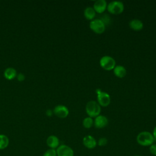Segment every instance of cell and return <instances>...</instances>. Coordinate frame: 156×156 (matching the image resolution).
I'll use <instances>...</instances> for the list:
<instances>
[{"mask_svg": "<svg viewBox=\"0 0 156 156\" xmlns=\"http://www.w3.org/2000/svg\"><path fill=\"white\" fill-rule=\"evenodd\" d=\"M4 77L8 80H12L16 76V71L13 68H7L4 73Z\"/></svg>", "mask_w": 156, "mask_h": 156, "instance_id": "cell-16", "label": "cell"}, {"mask_svg": "<svg viewBox=\"0 0 156 156\" xmlns=\"http://www.w3.org/2000/svg\"><path fill=\"white\" fill-rule=\"evenodd\" d=\"M52 113H53L52 111L51 110H50V109L47 110L46 112V115H47L48 116H51L52 115Z\"/></svg>", "mask_w": 156, "mask_h": 156, "instance_id": "cell-23", "label": "cell"}, {"mask_svg": "<svg viewBox=\"0 0 156 156\" xmlns=\"http://www.w3.org/2000/svg\"><path fill=\"white\" fill-rule=\"evenodd\" d=\"M137 143L142 146H150L155 141L152 134L147 131H143L140 132L136 136Z\"/></svg>", "mask_w": 156, "mask_h": 156, "instance_id": "cell-1", "label": "cell"}, {"mask_svg": "<svg viewBox=\"0 0 156 156\" xmlns=\"http://www.w3.org/2000/svg\"><path fill=\"white\" fill-rule=\"evenodd\" d=\"M54 113L57 117L60 118H65L68 116L69 114V110L65 105H58L55 107L54 109Z\"/></svg>", "mask_w": 156, "mask_h": 156, "instance_id": "cell-9", "label": "cell"}, {"mask_svg": "<svg viewBox=\"0 0 156 156\" xmlns=\"http://www.w3.org/2000/svg\"><path fill=\"white\" fill-rule=\"evenodd\" d=\"M9 144V138L3 134H0V150L5 149Z\"/></svg>", "mask_w": 156, "mask_h": 156, "instance_id": "cell-17", "label": "cell"}, {"mask_svg": "<svg viewBox=\"0 0 156 156\" xmlns=\"http://www.w3.org/2000/svg\"><path fill=\"white\" fill-rule=\"evenodd\" d=\"M82 124L85 129H90L94 125V121L92 118L88 116L83 119Z\"/></svg>", "mask_w": 156, "mask_h": 156, "instance_id": "cell-18", "label": "cell"}, {"mask_svg": "<svg viewBox=\"0 0 156 156\" xmlns=\"http://www.w3.org/2000/svg\"><path fill=\"white\" fill-rule=\"evenodd\" d=\"M113 73L116 77L119 78H122L126 75L127 71L126 68L123 66L117 65L115 66L113 69Z\"/></svg>", "mask_w": 156, "mask_h": 156, "instance_id": "cell-14", "label": "cell"}, {"mask_svg": "<svg viewBox=\"0 0 156 156\" xmlns=\"http://www.w3.org/2000/svg\"><path fill=\"white\" fill-rule=\"evenodd\" d=\"M96 93L97 94L98 103L100 106L107 107L110 104L111 101L110 95L107 93L101 91L100 89H97Z\"/></svg>", "mask_w": 156, "mask_h": 156, "instance_id": "cell-6", "label": "cell"}, {"mask_svg": "<svg viewBox=\"0 0 156 156\" xmlns=\"http://www.w3.org/2000/svg\"><path fill=\"white\" fill-rule=\"evenodd\" d=\"M84 16L88 20H93L96 16V12L93 7H87L83 11Z\"/></svg>", "mask_w": 156, "mask_h": 156, "instance_id": "cell-15", "label": "cell"}, {"mask_svg": "<svg viewBox=\"0 0 156 156\" xmlns=\"http://www.w3.org/2000/svg\"><path fill=\"white\" fill-rule=\"evenodd\" d=\"M129 27L133 30L139 31L143 28V22L138 19H133L129 22Z\"/></svg>", "mask_w": 156, "mask_h": 156, "instance_id": "cell-13", "label": "cell"}, {"mask_svg": "<svg viewBox=\"0 0 156 156\" xmlns=\"http://www.w3.org/2000/svg\"><path fill=\"white\" fill-rule=\"evenodd\" d=\"M46 144L50 149H56L60 146V140L55 135H50L47 138Z\"/></svg>", "mask_w": 156, "mask_h": 156, "instance_id": "cell-11", "label": "cell"}, {"mask_svg": "<svg viewBox=\"0 0 156 156\" xmlns=\"http://www.w3.org/2000/svg\"><path fill=\"white\" fill-rule=\"evenodd\" d=\"M134 156H141V155H134Z\"/></svg>", "mask_w": 156, "mask_h": 156, "instance_id": "cell-25", "label": "cell"}, {"mask_svg": "<svg viewBox=\"0 0 156 156\" xmlns=\"http://www.w3.org/2000/svg\"><path fill=\"white\" fill-rule=\"evenodd\" d=\"M152 135H153V136H154V140H156V126H155V127H154V130H153V132H152Z\"/></svg>", "mask_w": 156, "mask_h": 156, "instance_id": "cell-24", "label": "cell"}, {"mask_svg": "<svg viewBox=\"0 0 156 156\" xmlns=\"http://www.w3.org/2000/svg\"><path fill=\"white\" fill-rule=\"evenodd\" d=\"M90 29L96 34H101L105 30V24L100 19H93L90 23Z\"/></svg>", "mask_w": 156, "mask_h": 156, "instance_id": "cell-5", "label": "cell"}, {"mask_svg": "<svg viewBox=\"0 0 156 156\" xmlns=\"http://www.w3.org/2000/svg\"><path fill=\"white\" fill-rule=\"evenodd\" d=\"M124 4L121 1H113L107 4V9L108 11L115 15H118L121 13L124 10Z\"/></svg>", "mask_w": 156, "mask_h": 156, "instance_id": "cell-4", "label": "cell"}, {"mask_svg": "<svg viewBox=\"0 0 156 156\" xmlns=\"http://www.w3.org/2000/svg\"><path fill=\"white\" fill-rule=\"evenodd\" d=\"M107 143H108V140L106 138L101 137L97 141V145L99 146H105V145H107Z\"/></svg>", "mask_w": 156, "mask_h": 156, "instance_id": "cell-20", "label": "cell"}, {"mask_svg": "<svg viewBox=\"0 0 156 156\" xmlns=\"http://www.w3.org/2000/svg\"><path fill=\"white\" fill-rule=\"evenodd\" d=\"M107 7V3L105 0H97L93 4V9L98 13H103Z\"/></svg>", "mask_w": 156, "mask_h": 156, "instance_id": "cell-12", "label": "cell"}, {"mask_svg": "<svg viewBox=\"0 0 156 156\" xmlns=\"http://www.w3.org/2000/svg\"><path fill=\"white\" fill-rule=\"evenodd\" d=\"M101 66L105 70L110 71L114 69L116 66V61L109 55H104L101 57L99 61Z\"/></svg>", "mask_w": 156, "mask_h": 156, "instance_id": "cell-3", "label": "cell"}, {"mask_svg": "<svg viewBox=\"0 0 156 156\" xmlns=\"http://www.w3.org/2000/svg\"><path fill=\"white\" fill-rule=\"evenodd\" d=\"M149 152L150 153L154 156H156V144L153 143L149 146Z\"/></svg>", "mask_w": 156, "mask_h": 156, "instance_id": "cell-21", "label": "cell"}, {"mask_svg": "<svg viewBox=\"0 0 156 156\" xmlns=\"http://www.w3.org/2000/svg\"><path fill=\"white\" fill-rule=\"evenodd\" d=\"M85 110L89 117L96 118L100 115L101 107L98 102L95 101H90L86 104Z\"/></svg>", "mask_w": 156, "mask_h": 156, "instance_id": "cell-2", "label": "cell"}, {"mask_svg": "<svg viewBox=\"0 0 156 156\" xmlns=\"http://www.w3.org/2000/svg\"><path fill=\"white\" fill-rule=\"evenodd\" d=\"M108 122V120L106 116L99 115L95 118L94 120V126L97 129H102L107 126Z\"/></svg>", "mask_w": 156, "mask_h": 156, "instance_id": "cell-10", "label": "cell"}, {"mask_svg": "<svg viewBox=\"0 0 156 156\" xmlns=\"http://www.w3.org/2000/svg\"><path fill=\"white\" fill-rule=\"evenodd\" d=\"M43 156H57L56 149H49L44 152Z\"/></svg>", "mask_w": 156, "mask_h": 156, "instance_id": "cell-19", "label": "cell"}, {"mask_svg": "<svg viewBox=\"0 0 156 156\" xmlns=\"http://www.w3.org/2000/svg\"><path fill=\"white\" fill-rule=\"evenodd\" d=\"M57 156H74L73 149L66 144H61L56 149Z\"/></svg>", "mask_w": 156, "mask_h": 156, "instance_id": "cell-7", "label": "cell"}, {"mask_svg": "<svg viewBox=\"0 0 156 156\" xmlns=\"http://www.w3.org/2000/svg\"><path fill=\"white\" fill-rule=\"evenodd\" d=\"M83 146L88 149H93L97 146V141L91 135H88L83 137L82 140Z\"/></svg>", "mask_w": 156, "mask_h": 156, "instance_id": "cell-8", "label": "cell"}, {"mask_svg": "<svg viewBox=\"0 0 156 156\" xmlns=\"http://www.w3.org/2000/svg\"><path fill=\"white\" fill-rule=\"evenodd\" d=\"M24 79H25V76H24L22 73H20V74H18V76H17V79H18V80H19V81H23V80H24Z\"/></svg>", "mask_w": 156, "mask_h": 156, "instance_id": "cell-22", "label": "cell"}]
</instances>
